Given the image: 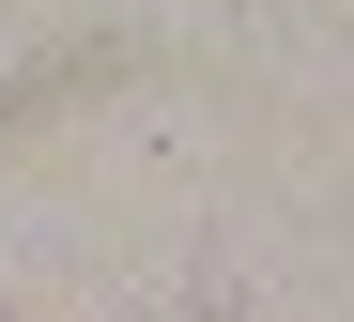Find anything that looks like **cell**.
<instances>
[]
</instances>
